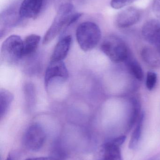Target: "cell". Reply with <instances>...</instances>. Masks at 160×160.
<instances>
[{
  "mask_svg": "<svg viewBox=\"0 0 160 160\" xmlns=\"http://www.w3.org/2000/svg\"><path fill=\"white\" fill-rule=\"evenodd\" d=\"M81 13L75 12V8L70 3L61 5L51 26L46 32L43 43L49 44L62 31L76 22L81 17Z\"/></svg>",
  "mask_w": 160,
  "mask_h": 160,
  "instance_id": "1",
  "label": "cell"
},
{
  "mask_svg": "<svg viewBox=\"0 0 160 160\" xmlns=\"http://www.w3.org/2000/svg\"><path fill=\"white\" fill-rule=\"evenodd\" d=\"M76 34L78 44L84 51L94 49L101 37L100 28L95 23L90 21L81 23L77 27Z\"/></svg>",
  "mask_w": 160,
  "mask_h": 160,
  "instance_id": "2",
  "label": "cell"
},
{
  "mask_svg": "<svg viewBox=\"0 0 160 160\" xmlns=\"http://www.w3.org/2000/svg\"><path fill=\"white\" fill-rule=\"evenodd\" d=\"M102 52L113 62H125L129 54L125 42L116 36H110L104 39L101 46Z\"/></svg>",
  "mask_w": 160,
  "mask_h": 160,
  "instance_id": "3",
  "label": "cell"
},
{
  "mask_svg": "<svg viewBox=\"0 0 160 160\" xmlns=\"http://www.w3.org/2000/svg\"><path fill=\"white\" fill-rule=\"evenodd\" d=\"M23 40L19 36L8 37L3 43L1 55L4 61L9 64L16 63L23 57Z\"/></svg>",
  "mask_w": 160,
  "mask_h": 160,
  "instance_id": "4",
  "label": "cell"
},
{
  "mask_svg": "<svg viewBox=\"0 0 160 160\" xmlns=\"http://www.w3.org/2000/svg\"><path fill=\"white\" fill-rule=\"evenodd\" d=\"M46 138V133L42 127L39 124H34L24 132L23 143L27 150L36 152L42 148Z\"/></svg>",
  "mask_w": 160,
  "mask_h": 160,
  "instance_id": "5",
  "label": "cell"
},
{
  "mask_svg": "<svg viewBox=\"0 0 160 160\" xmlns=\"http://www.w3.org/2000/svg\"><path fill=\"white\" fill-rule=\"evenodd\" d=\"M126 139V136L123 135L105 143L100 150L99 160H123L120 146Z\"/></svg>",
  "mask_w": 160,
  "mask_h": 160,
  "instance_id": "6",
  "label": "cell"
},
{
  "mask_svg": "<svg viewBox=\"0 0 160 160\" xmlns=\"http://www.w3.org/2000/svg\"><path fill=\"white\" fill-rule=\"evenodd\" d=\"M142 33L144 39L160 51V21H147L143 26Z\"/></svg>",
  "mask_w": 160,
  "mask_h": 160,
  "instance_id": "7",
  "label": "cell"
},
{
  "mask_svg": "<svg viewBox=\"0 0 160 160\" xmlns=\"http://www.w3.org/2000/svg\"><path fill=\"white\" fill-rule=\"evenodd\" d=\"M24 20L20 15L19 7L11 6L4 10L1 14V36L8 29L19 25Z\"/></svg>",
  "mask_w": 160,
  "mask_h": 160,
  "instance_id": "8",
  "label": "cell"
},
{
  "mask_svg": "<svg viewBox=\"0 0 160 160\" xmlns=\"http://www.w3.org/2000/svg\"><path fill=\"white\" fill-rule=\"evenodd\" d=\"M46 0H23L19 6V13L23 20L36 19L41 13Z\"/></svg>",
  "mask_w": 160,
  "mask_h": 160,
  "instance_id": "9",
  "label": "cell"
},
{
  "mask_svg": "<svg viewBox=\"0 0 160 160\" xmlns=\"http://www.w3.org/2000/svg\"><path fill=\"white\" fill-rule=\"evenodd\" d=\"M68 76V71L63 61L51 62L45 72V85L48 87L55 79L67 80Z\"/></svg>",
  "mask_w": 160,
  "mask_h": 160,
  "instance_id": "10",
  "label": "cell"
},
{
  "mask_svg": "<svg viewBox=\"0 0 160 160\" xmlns=\"http://www.w3.org/2000/svg\"><path fill=\"white\" fill-rule=\"evenodd\" d=\"M141 15L138 8L130 7L118 13L116 18V24L120 28L131 27L139 22Z\"/></svg>",
  "mask_w": 160,
  "mask_h": 160,
  "instance_id": "11",
  "label": "cell"
},
{
  "mask_svg": "<svg viewBox=\"0 0 160 160\" xmlns=\"http://www.w3.org/2000/svg\"><path fill=\"white\" fill-rule=\"evenodd\" d=\"M72 43V37L66 36L56 44L51 57V62L63 61L67 56Z\"/></svg>",
  "mask_w": 160,
  "mask_h": 160,
  "instance_id": "12",
  "label": "cell"
},
{
  "mask_svg": "<svg viewBox=\"0 0 160 160\" xmlns=\"http://www.w3.org/2000/svg\"><path fill=\"white\" fill-rule=\"evenodd\" d=\"M141 56L143 61L152 67L160 66V51L157 48L145 47L142 50Z\"/></svg>",
  "mask_w": 160,
  "mask_h": 160,
  "instance_id": "13",
  "label": "cell"
},
{
  "mask_svg": "<svg viewBox=\"0 0 160 160\" xmlns=\"http://www.w3.org/2000/svg\"><path fill=\"white\" fill-rule=\"evenodd\" d=\"M40 37L36 34H31L23 40V57L29 56L35 53L38 48Z\"/></svg>",
  "mask_w": 160,
  "mask_h": 160,
  "instance_id": "14",
  "label": "cell"
},
{
  "mask_svg": "<svg viewBox=\"0 0 160 160\" xmlns=\"http://www.w3.org/2000/svg\"><path fill=\"white\" fill-rule=\"evenodd\" d=\"M125 62L127 68L130 74L136 79L139 81L142 80L144 73L142 66L130 53Z\"/></svg>",
  "mask_w": 160,
  "mask_h": 160,
  "instance_id": "15",
  "label": "cell"
},
{
  "mask_svg": "<svg viewBox=\"0 0 160 160\" xmlns=\"http://www.w3.org/2000/svg\"><path fill=\"white\" fill-rule=\"evenodd\" d=\"M144 119V113H142L136 123V127L132 134L130 141L129 144V148L132 150L136 149L137 147L139 145L141 137H142Z\"/></svg>",
  "mask_w": 160,
  "mask_h": 160,
  "instance_id": "16",
  "label": "cell"
},
{
  "mask_svg": "<svg viewBox=\"0 0 160 160\" xmlns=\"http://www.w3.org/2000/svg\"><path fill=\"white\" fill-rule=\"evenodd\" d=\"M14 99L13 94L8 90L1 89L0 91V114L1 119L5 116Z\"/></svg>",
  "mask_w": 160,
  "mask_h": 160,
  "instance_id": "17",
  "label": "cell"
},
{
  "mask_svg": "<svg viewBox=\"0 0 160 160\" xmlns=\"http://www.w3.org/2000/svg\"><path fill=\"white\" fill-rule=\"evenodd\" d=\"M52 157L56 160H64L66 158L65 151L64 150L59 142H57L54 145Z\"/></svg>",
  "mask_w": 160,
  "mask_h": 160,
  "instance_id": "18",
  "label": "cell"
},
{
  "mask_svg": "<svg viewBox=\"0 0 160 160\" xmlns=\"http://www.w3.org/2000/svg\"><path fill=\"white\" fill-rule=\"evenodd\" d=\"M157 80V75L155 72H148L147 75L146 87L149 90H152L155 87Z\"/></svg>",
  "mask_w": 160,
  "mask_h": 160,
  "instance_id": "19",
  "label": "cell"
},
{
  "mask_svg": "<svg viewBox=\"0 0 160 160\" xmlns=\"http://www.w3.org/2000/svg\"><path fill=\"white\" fill-rule=\"evenodd\" d=\"M136 0H112L111 5L115 9H120L128 6Z\"/></svg>",
  "mask_w": 160,
  "mask_h": 160,
  "instance_id": "20",
  "label": "cell"
},
{
  "mask_svg": "<svg viewBox=\"0 0 160 160\" xmlns=\"http://www.w3.org/2000/svg\"><path fill=\"white\" fill-rule=\"evenodd\" d=\"M152 9L155 16L160 19V0H154Z\"/></svg>",
  "mask_w": 160,
  "mask_h": 160,
  "instance_id": "21",
  "label": "cell"
},
{
  "mask_svg": "<svg viewBox=\"0 0 160 160\" xmlns=\"http://www.w3.org/2000/svg\"><path fill=\"white\" fill-rule=\"evenodd\" d=\"M25 160H56L54 158L52 157H50V158H28Z\"/></svg>",
  "mask_w": 160,
  "mask_h": 160,
  "instance_id": "22",
  "label": "cell"
},
{
  "mask_svg": "<svg viewBox=\"0 0 160 160\" xmlns=\"http://www.w3.org/2000/svg\"><path fill=\"white\" fill-rule=\"evenodd\" d=\"M148 160H160V155L159 154V155H156Z\"/></svg>",
  "mask_w": 160,
  "mask_h": 160,
  "instance_id": "23",
  "label": "cell"
},
{
  "mask_svg": "<svg viewBox=\"0 0 160 160\" xmlns=\"http://www.w3.org/2000/svg\"><path fill=\"white\" fill-rule=\"evenodd\" d=\"M5 160H13V159H12V157H11V155L10 154L8 155L6 159Z\"/></svg>",
  "mask_w": 160,
  "mask_h": 160,
  "instance_id": "24",
  "label": "cell"
}]
</instances>
